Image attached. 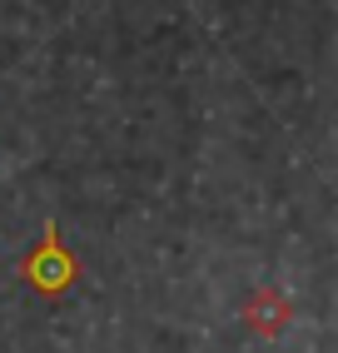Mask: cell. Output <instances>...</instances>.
<instances>
[{
	"label": "cell",
	"instance_id": "2",
	"mask_svg": "<svg viewBox=\"0 0 338 353\" xmlns=\"http://www.w3.org/2000/svg\"><path fill=\"white\" fill-rule=\"evenodd\" d=\"M239 319H244L249 334H259V339H279L284 328H288V319H294V303H288L284 289L264 284V289L244 303V309H239Z\"/></svg>",
	"mask_w": 338,
	"mask_h": 353
},
{
	"label": "cell",
	"instance_id": "1",
	"mask_svg": "<svg viewBox=\"0 0 338 353\" xmlns=\"http://www.w3.org/2000/svg\"><path fill=\"white\" fill-rule=\"evenodd\" d=\"M20 279H26V284H30L40 299H65L70 289H75V279H80V259L65 249L55 219L45 224L40 244H35L26 259H20Z\"/></svg>",
	"mask_w": 338,
	"mask_h": 353
}]
</instances>
